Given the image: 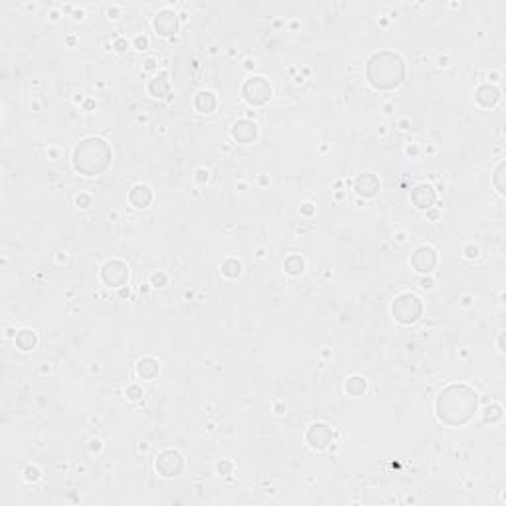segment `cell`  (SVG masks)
<instances>
[{"instance_id": "cell-2", "label": "cell", "mask_w": 506, "mask_h": 506, "mask_svg": "<svg viewBox=\"0 0 506 506\" xmlns=\"http://www.w3.org/2000/svg\"><path fill=\"white\" fill-rule=\"evenodd\" d=\"M111 161V148L101 138H87L83 140L73 153V166L75 170L83 172L85 176H97L103 172Z\"/></svg>"}, {"instance_id": "cell-4", "label": "cell", "mask_w": 506, "mask_h": 506, "mask_svg": "<svg viewBox=\"0 0 506 506\" xmlns=\"http://www.w3.org/2000/svg\"><path fill=\"white\" fill-rule=\"evenodd\" d=\"M421 311H423L421 300L412 293H406V295L397 297L395 302H393V317L399 322H403V324H412V322L417 321L421 317Z\"/></svg>"}, {"instance_id": "cell-20", "label": "cell", "mask_w": 506, "mask_h": 506, "mask_svg": "<svg viewBox=\"0 0 506 506\" xmlns=\"http://www.w3.org/2000/svg\"><path fill=\"white\" fill-rule=\"evenodd\" d=\"M302 269H305V261H302L300 255H291V257H287V261H285V271H287V273L299 275V273H302Z\"/></svg>"}, {"instance_id": "cell-38", "label": "cell", "mask_w": 506, "mask_h": 506, "mask_svg": "<svg viewBox=\"0 0 506 506\" xmlns=\"http://www.w3.org/2000/svg\"><path fill=\"white\" fill-rule=\"evenodd\" d=\"M101 449V441L99 439H93L91 441V451H99Z\"/></svg>"}, {"instance_id": "cell-37", "label": "cell", "mask_w": 506, "mask_h": 506, "mask_svg": "<svg viewBox=\"0 0 506 506\" xmlns=\"http://www.w3.org/2000/svg\"><path fill=\"white\" fill-rule=\"evenodd\" d=\"M406 153H408V155H410V157H415V155H417V153H419V148H417V146H415V144H410V146H408V148H406Z\"/></svg>"}, {"instance_id": "cell-25", "label": "cell", "mask_w": 506, "mask_h": 506, "mask_svg": "<svg viewBox=\"0 0 506 506\" xmlns=\"http://www.w3.org/2000/svg\"><path fill=\"white\" fill-rule=\"evenodd\" d=\"M24 479L30 481V483H36V481L40 479V469L34 467V465H28V467L24 469Z\"/></svg>"}, {"instance_id": "cell-15", "label": "cell", "mask_w": 506, "mask_h": 506, "mask_svg": "<svg viewBox=\"0 0 506 506\" xmlns=\"http://www.w3.org/2000/svg\"><path fill=\"white\" fill-rule=\"evenodd\" d=\"M129 200H131V204L135 208H146L150 204V200H153V192H150V188L144 184H137L133 190H131V196H129Z\"/></svg>"}, {"instance_id": "cell-19", "label": "cell", "mask_w": 506, "mask_h": 506, "mask_svg": "<svg viewBox=\"0 0 506 506\" xmlns=\"http://www.w3.org/2000/svg\"><path fill=\"white\" fill-rule=\"evenodd\" d=\"M346 391L350 393V395H362L364 391H366V380L364 378H360V376H354V378H350L348 382H346Z\"/></svg>"}, {"instance_id": "cell-26", "label": "cell", "mask_w": 506, "mask_h": 506, "mask_svg": "<svg viewBox=\"0 0 506 506\" xmlns=\"http://www.w3.org/2000/svg\"><path fill=\"white\" fill-rule=\"evenodd\" d=\"M502 172H504V162H500L498 166H496V172H494V182H496V188H498V192L502 194L504 190V186H502Z\"/></svg>"}, {"instance_id": "cell-7", "label": "cell", "mask_w": 506, "mask_h": 506, "mask_svg": "<svg viewBox=\"0 0 506 506\" xmlns=\"http://www.w3.org/2000/svg\"><path fill=\"white\" fill-rule=\"evenodd\" d=\"M101 277L109 287H123L129 279V269L123 261H107L101 269Z\"/></svg>"}, {"instance_id": "cell-13", "label": "cell", "mask_w": 506, "mask_h": 506, "mask_svg": "<svg viewBox=\"0 0 506 506\" xmlns=\"http://www.w3.org/2000/svg\"><path fill=\"white\" fill-rule=\"evenodd\" d=\"M412 200H414L415 208H419V210H427V208H431V204L435 202V192H433V188H431V186L421 184L414 190Z\"/></svg>"}, {"instance_id": "cell-22", "label": "cell", "mask_w": 506, "mask_h": 506, "mask_svg": "<svg viewBox=\"0 0 506 506\" xmlns=\"http://www.w3.org/2000/svg\"><path fill=\"white\" fill-rule=\"evenodd\" d=\"M222 273L230 279H235V277L241 273V263L237 259H226L222 263Z\"/></svg>"}, {"instance_id": "cell-17", "label": "cell", "mask_w": 506, "mask_h": 506, "mask_svg": "<svg viewBox=\"0 0 506 506\" xmlns=\"http://www.w3.org/2000/svg\"><path fill=\"white\" fill-rule=\"evenodd\" d=\"M137 374L144 380H153L159 374V364L153 358H144L137 364Z\"/></svg>"}, {"instance_id": "cell-14", "label": "cell", "mask_w": 506, "mask_h": 506, "mask_svg": "<svg viewBox=\"0 0 506 506\" xmlns=\"http://www.w3.org/2000/svg\"><path fill=\"white\" fill-rule=\"evenodd\" d=\"M500 99V89L494 87V85H481L477 89V101L483 105V107H492L496 105Z\"/></svg>"}, {"instance_id": "cell-39", "label": "cell", "mask_w": 506, "mask_h": 506, "mask_svg": "<svg viewBox=\"0 0 506 506\" xmlns=\"http://www.w3.org/2000/svg\"><path fill=\"white\" fill-rule=\"evenodd\" d=\"M384 113H386V115H391V113H393V105H391V103L384 105Z\"/></svg>"}, {"instance_id": "cell-29", "label": "cell", "mask_w": 506, "mask_h": 506, "mask_svg": "<svg viewBox=\"0 0 506 506\" xmlns=\"http://www.w3.org/2000/svg\"><path fill=\"white\" fill-rule=\"evenodd\" d=\"M75 204L79 208H89L91 206V196H89V194H79V196L75 198Z\"/></svg>"}, {"instance_id": "cell-23", "label": "cell", "mask_w": 506, "mask_h": 506, "mask_svg": "<svg viewBox=\"0 0 506 506\" xmlns=\"http://www.w3.org/2000/svg\"><path fill=\"white\" fill-rule=\"evenodd\" d=\"M500 417H502V408H500L498 403L486 408V414H484V421H486V423H494V421H498Z\"/></svg>"}, {"instance_id": "cell-1", "label": "cell", "mask_w": 506, "mask_h": 506, "mask_svg": "<svg viewBox=\"0 0 506 506\" xmlns=\"http://www.w3.org/2000/svg\"><path fill=\"white\" fill-rule=\"evenodd\" d=\"M477 410V393L469 386H451L439 395L437 414L439 419L451 427L465 425Z\"/></svg>"}, {"instance_id": "cell-33", "label": "cell", "mask_w": 506, "mask_h": 506, "mask_svg": "<svg viewBox=\"0 0 506 506\" xmlns=\"http://www.w3.org/2000/svg\"><path fill=\"white\" fill-rule=\"evenodd\" d=\"M127 395H129L131 399H138V397L142 395V390H140V388H137V386H131V388L127 390Z\"/></svg>"}, {"instance_id": "cell-36", "label": "cell", "mask_w": 506, "mask_h": 506, "mask_svg": "<svg viewBox=\"0 0 506 506\" xmlns=\"http://www.w3.org/2000/svg\"><path fill=\"white\" fill-rule=\"evenodd\" d=\"M300 212H302V214H307V216H311V214L315 212V210H313V204H302Z\"/></svg>"}, {"instance_id": "cell-41", "label": "cell", "mask_w": 506, "mask_h": 506, "mask_svg": "<svg viewBox=\"0 0 506 506\" xmlns=\"http://www.w3.org/2000/svg\"><path fill=\"white\" fill-rule=\"evenodd\" d=\"M245 68H247V69L255 68V62H251V60H245Z\"/></svg>"}, {"instance_id": "cell-9", "label": "cell", "mask_w": 506, "mask_h": 506, "mask_svg": "<svg viewBox=\"0 0 506 506\" xmlns=\"http://www.w3.org/2000/svg\"><path fill=\"white\" fill-rule=\"evenodd\" d=\"M330 439H332V433H330L328 425H324V423H315V425H311V429H309V433H307V441H309L311 447H315V449H324V447H328Z\"/></svg>"}, {"instance_id": "cell-21", "label": "cell", "mask_w": 506, "mask_h": 506, "mask_svg": "<svg viewBox=\"0 0 506 506\" xmlns=\"http://www.w3.org/2000/svg\"><path fill=\"white\" fill-rule=\"evenodd\" d=\"M150 93L155 95V97H164L166 91H168V79H166V75L162 73L161 77H155L153 81H150Z\"/></svg>"}, {"instance_id": "cell-35", "label": "cell", "mask_w": 506, "mask_h": 506, "mask_svg": "<svg viewBox=\"0 0 506 506\" xmlns=\"http://www.w3.org/2000/svg\"><path fill=\"white\" fill-rule=\"evenodd\" d=\"M127 46H129V42H125V40H117L115 42V49H119V52H125Z\"/></svg>"}, {"instance_id": "cell-10", "label": "cell", "mask_w": 506, "mask_h": 506, "mask_svg": "<svg viewBox=\"0 0 506 506\" xmlns=\"http://www.w3.org/2000/svg\"><path fill=\"white\" fill-rule=\"evenodd\" d=\"M176 28H178V18H176V14L170 12V10H164V12H161V14L155 18V30H157V34H161V36H170V34H174Z\"/></svg>"}, {"instance_id": "cell-30", "label": "cell", "mask_w": 506, "mask_h": 506, "mask_svg": "<svg viewBox=\"0 0 506 506\" xmlns=\"http://www.w3.org/2000/svg\"><path fill=\"white\" fill-rule=\"evenodd\" d=\"M479 255H481V249H479L477 245H467V247H465V257H467V259H477Z\"/></svg>"}, {"instance_id": "cell-32", "label": "cell", "mask_w": 506, "mask_h": 506, "mask_svg": "<svg viewBox=\"0 0 506 506\" xmlns=\"http://www.w3.org/2000/svg\"><path fill=\"white\" fill-rule=\"evenodd\" d=\"M419 285H421V289H425V291H431V289L435 287V281H433L431 277H423V279L419 281Z\"/></svg>"}, {"instance_id": "cell-27", "label": "cell", "mask_w": 506, "mask_h": 506, "mask_svg": "<svg viewBox=\"0 0 506 506\" xmlns=\"http://www.w3.org/2000/svg\"><path fill=\"white\" fill-rule=\"evenodd\" d=\"M216 469H218V473H220V475H230V471L233 469V465H231L230 461L222 459L218 465H216Z\"/></svg>"}, {"instance_id": "cell-5", "label": "cell", "mask_w": 506, "mask_h": 506, "mask_svg": "<svg viewBox=\"0 0 506 506\" xmlns=\"http://www.w3.org/2000/svg\"><path fill=\"white\" fill-rule=\"evenodd\" d=\"M241 93H243V97H245L247 103H251V105H263L269 99V95H271V85L265 81V77H251V79L245 81Z\"/></svg>"}, {"instance_id": "cell-40", "label": "cell", "mask_w": 506, "mask_h": 506, "mask_svg": "<svg viewBox=\"0 0 506 506\" xmlns=\"http://www.w3.org/2000/svg\"><path fill=\"white\" fill-rule=\"evenodd\" d=\"M447 62H449V58H447V56H445V58H443V56H441V58H439V66H441V68H445V66H449V64H447Z\"/></svg>"}, {"instance_id": "cell-28", "label": "cell", "mask_w": 506, "mask_h": 506, "mask_svg": "<svg viewBox=\"0 0 506 506\" xmlns=\"http://www.w3.org/2000/svg\"><path fill=\"white\" fill-rule=\"evenodd\" d=\"M208 180H210V170L208 168H198L196 170V182L198 184H206Z\"/></svg>"}, {"instance_id": "cell-8", "label": "cell", "mask_w": 506, "mask_h": 506, "mask_svg": "<svg viewBox=\"0 0 506 506\" xmlns=\"http://www.w3.org/2000/svg\"><path fill=\"white\" fill-rule=\"evenodd\" d=\"M435 263H437L435 249H431V247H427V245H423V247L415 249L414 265H415V269H417L419 273H431V271H433V267H435Z\"/></svg>"}, {"instance_id": "cell-34", "label": "cell", "mask_w": 506, "mask_h": 506, "mask_svg": "<svg viewBox=\"0 0 506 506\" xmlns=\"http://www.w3.org/2000/svg\"><path fill=\"white\" fill-rule=\"evenodd\" d=\"M155 64H157V60H155V58H148V60H144V69H146V71H153V69L157 68Z\"/></svg>"}, {"instance_id": "cell-12", "label": "cell", "mask_w": 506, "mask_h": 506, "mask_svg": "<svg viewBox=\"0 0 506 506\" xmlns=\"http://www.w3.org/2000/svg\"><path fill=\"white\" fill-rule=\"evenodd\" d=\"M231 135H233L235 140H239L241 144H249L257 137V127L253 123H249V121H239V123L233 125Z\"/></svg>"}, {"instance_id": "cell-16", "label": "cell", "mask_w": 506, "mask_h": 506, "mask_svg": "<svg viewBox=\"0 0 506 506\" xmlns=\"http://www.w3.org/2000/svg\"><path fill=\"white\" fill-rule=\"evenodd\" d=\"M194 105H196V109L200 113H212L216 109V105H218V99L212 91H200L196 95Z\"/></svg>"}, {"instance_id": "cell-24", "label": "cell", "mask_w": 506, "mask_h": 506, "mask_svg": "<svg viewBox=\"0 0 506 506\" xmlns=\"http://www.w3.org/2000/svg\"><path fill=\"white\" fill-rule=\"evenodd\" d=\"M150 285H153V287H157V289L166 287V285H168V277H166V273H164V271L155 273V275L150 277Z\"/></svg>"}, {"instance_id": "cell-6", "label": "cell", "mask_w": 506, "mask_h": 506, "mask_svg": "<svg viewBox=\"0 0 506 506\" xmlns=\"http://www.w3.org/2000/svg\"><path fill=\"white\" fill-rule=\"evenodd\" d=\"M184 467V461H182V455L178 451H162L159 461H157V471L161 473L162 477H176Z\"/></svg>"}, {"instance_id": "cell-31", "label": "cell", "mask_w": 506, "mask_h": 506, "mask_svg": "<svg viewBox=\"0 0 506 506\" xmlns=\"http://www.w3.org/2000/svg\"><path fill=\"white\" fill-rule=\"evenodd\" d=\"M135 47L140 49V52L146 49V47H148V38H146V36H137V38H135Z\"/></svg>"}, {"instance_id": "cell-11", "label": "cell", "mask_w": 506, "mask_h": 506, "mask_svg": "<svg viewBox=\"0 0 506 506\" xmlns=\"http://www.w3.org/2000/svg\"><path fill=\"white\" fill-rule=\"evenodd\" d=\"M378 190H380V180H378L372 172H364V174H360V176L356 178V192H358L360 196L372 198V196L378 194Z\"/></svg>"}, {"instance_id": "cell-3", "label": "cell", "mask_w": 506, "mask_h": 506, "mask_svg": "<svg viewBox=\"0 0 506 506\" xmlns=\"http://www.w3.org/2000/svg\"><path fill=\"white\" fill-rule=\"evenodd\" d=\"M370 83L378 89H393L403 81V62L399 56L382 52L370 60L368 66Z\"/></svg>"}, {"instance_id": "cell-18", "label": "cell", "mask_w": 506, "mask_h": 506, "mask_svg": "<svg viewBox=\"0 0 506 506\" xmlns=\"http://www.w3.org/2000/svg\"><path fill=\"white\" fill-rule=\"evenodd\" d=\"M16 344H18V348L24 350V352L32 350V348L36 346V332H34V330H28V328L20 330V332L16 334Z\"/></svg>"}]
</instances>
